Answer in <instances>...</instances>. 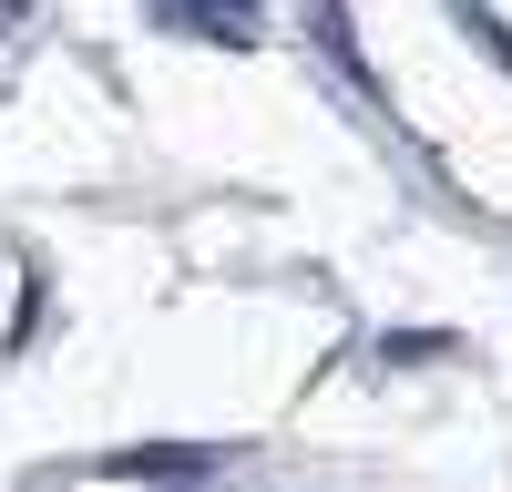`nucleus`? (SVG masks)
I'll use <instances>...</instances> for the list:
<instances>
[{"instance_id":"obj_4","label":"nucleus","mask_w":512,"mask_h":492,"mask_svg":"<svg viewBox=\"0 0 512 492\" xmlns=\"http://www.w3.org/2000/svg\"><path fill=\"white\" fill-rule=\"evenodd\" d=\"M11 21H21V0H0V31H11Z\"/></svg>"},{"instance_id":"obj_2","label":"nucleus","mask_w":512,"mask_h":492,"mask_svg":"<svg viewBox=\"0 0 512 492\" xmlns=\"http://www.w3.org/2000/svg\"><path fill=\"white\" fill-rule=\"evenodd\" d=\"M308 41H318V52H328V72L349 82L359 103L379 93V82H369V52H359V31H349V0H308Z\"/></svg>"},{"instance_id":"obj_3","label":"nucleus","mask_w":512,"mask_h":492,"mask_svg":"<svg viewBox=\"0 0 512 492\" xmlns=\"http://www.w3.org/2000/svg\"><path fill=\"white\" fill-rule=\"evenodd\" d=\"M451 31L472 41V52H492V62H502V82H512V31H502L492 0H451Z\"/></svg>"},{"instance_id":"obj_1","label":"nucleus","mask_w":512,"mask_h":492,"mask_svg":"<svg viewBox=\"0 0 512 492\" xmlns=\"http://www.w3.org/2000/svg\"><path fill=\"white\" fill-rule=\"evenodd\" d=\"M226 451L205 441H134V451H103V482H216Z\"/></svg>"}]
</instances>
